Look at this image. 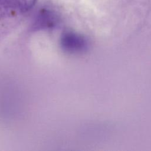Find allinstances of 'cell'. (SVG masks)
<instances>
[{
    "instance_id": "cell-1",
    "label": "cell",
    "mask_w": 151,
    "mask_h": 151,
    "mask_svg": "<svg viewBox=\"0 0 151 151\" xmlns=\"http://www.w3.org/2000/svg\"><path fill=\"white\" fill-rule=\"evenodd\" d=\"M37 0H0V17L22 14L29 11Z\"/></svg>"
},
{
    "instance_id": "cell-2",
    "label": "cell",
    "mask_w": 151,
    "mask_h": 151,
    "mask_svg": "<svg viewBox=\"0 0 151 151\" xmlns=\"http://www.w3.org/2000/svg\"><path fill=\"white\" fill-rule=\"evenodd\" d=\"M61 44L65 50L72 52L83 51L87 47L86 40L83 36L73 32L64 33L61 37Z\"/></svg>"
},
{
    "instance_id": "cell-3",
    "label": "cell",
    "mask_w": 151,
    "mask_h": 151,
    "mask_svg": "<svg viewBox=\"0 0 151 151\" xmlns=\"http://www.w3.org/2000/svg\"><path fill=\"white\" fill-rule=\"evenodd\" d=\"M58 22L59 17L55 11L44 8L38 11L34 24L37 28H50L55 27Z\"/></svg>"
}]
</instances>
